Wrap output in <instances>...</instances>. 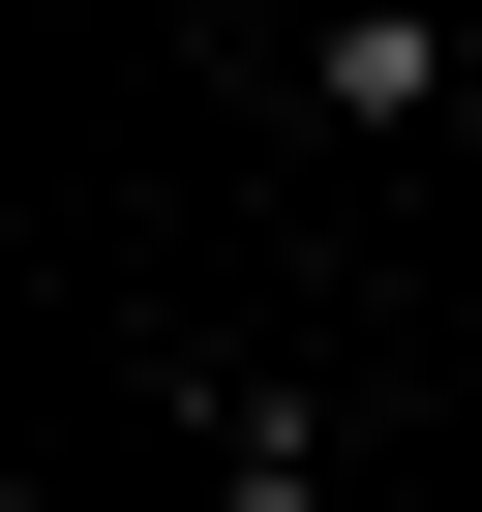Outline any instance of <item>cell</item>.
Listing matches in <instances>:
<instances>
[{
    "label": "cell",
    "instance_id": "obj_2",
    "mask_svg": "<svg viewBox=\"0 0 482 512\" xmlns=\"http://www.w3.org/2000/svg\"><path fill=\"white\" fill-rule=\"evenodd\" d=\"M181 512H332V422L272 362H211V332H181Z\"/></svg>",
    "mask_w": 482,
    "mask_h": 512
},
{
    "label": "cell",
    "instance_id": "obj_1",
    "mask_svg": "<svg viewBox=\"0 0 482 512\" xmlns=\"http://www.w3.org/2000/svg\"><path fill=\"white\" fill-rule=\"evenodd\" d=\"M452 91H482V0H302V121L332 151H422Z\"/></svg>",
    "mask_w": 482,
    "mask_h": 512
}]
</instances>
